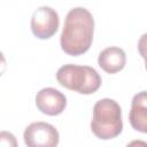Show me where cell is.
I'll return each instance as SVG.
<instances>
[{"instance_id":"9","label":"cell","mask_w":147,"mask_h":147,"mask_svg":"<svg viewBox=\"0 0 147 147\" xmlns=\"http://www.w3.org/2000/svg\"><path fill=\"white\" fill-rule=\"evenodd\" d=\"M138 51L141 57L145 60V67L147 70V33H144L138 41Z\"/></svg>"},{"instance_id":"4","label":"cell","mask_w":147,"mask_h":147,"mask_svg":"<svg viewBox=\"0 0 147 147\" xmlns=\"http://www.w3.org/2000/svg\"><path fill=\"white\" fill-rule=\"evenodd\" d=\"M23 138L29 147H54L60 140L57 130L46 122H33L28 125Z\"/></svg>"},{"instance_id":"8","label":"cell","mask_w":147,"mask_h":147,"mask_svg":"<svg viewBox=\"0 0 147 147\" xmlns=\"http://www.w3.org/2000/svg\"><path fill=\"white\" fill-rule=\"evenodd\" d=\"M126 63L125 52L119 47H108L105 48L98 57L99 67L107 74H116L121 71Z\"/></svg>"},{"instance_id":"6","label":"cell","mask_w":147,"mask_h":147,"mask_svg":"<svg viewBox=\"0 0 147 147\" xmlns=\"http://www.w3.org/2000/svg\"><path fill=\"white\" fill-rule=\"evenodd\" d=\"M36 106L40 113L48 116H56L64 110L67 98L63 93L53 87H45L37 93Z\"/></svg>"},{"instance_id":"7","label":"cell","mask_w":147,"mask_h":147,"mask_svg":"<svg viewBox=\"0 0 147 147\" xmlns=\"http://www.w3.org/2000/svg\"><path fill=\"white\" fill-rule=\"evenodd\" d=\"M129 121L136 131L147 133V91L139 92L133 96Z\"/></svg>"},{"instance_id":"1","label":"cell","mask_w":147,"mask_h":147,"mask_svg":"<svg viewBox=\"0 0 147 147\" xmlns=\"http://www.w3.org/2000/svg\"><path fill=\"white\" fill-rule=\"evenodd\" d=\"M94 20L92 14L83 7L69 10L61 33V48L70 56H78L88 51L93 41Z\"/></svg>"},{"instance_id":"2","label":"cell","mask_w":147,"mask_h":147,"mask_svg":"<svg viewBox=\"0 0 147 147\" xmlns=\"http://www.w3.org/2000/svg\"><path fill=\"white\" fill-rule=\"evenodd\" d=\"M122 110L113 99H101L93 107L91 130L94 136L102 140L114 139L122 132Z\"/></svg>"},{"instance_id":"3","label":"cell","mask_w":147,"mask_h":147,"mask_svg":"<svg viewBox=\"0 0 147 147\" xmlns=\"http://www.w3.org/2000/svg\"><path fill=\"white\" fill-rule=\"evenodd\" d=\"M57 83L80 94H92L101 86V77L98 71L88 65L64 64L56 72Z\"/></svg>"},{"instance_id":"5","label":"cell","mask_w":147,"mask_h":147,"mask_svg":"<svg viewBox=\"0 0 147 147\" xmlns=\"http://www.w3.org/2000/svg\"><path fill=\"white\" fill-rule=\"evenodd\" d=\"M60 18L57 13L47 6L37 8L31 16L32 33L39 39H48L59 29Z\"/></svg>"}]
</instances>
